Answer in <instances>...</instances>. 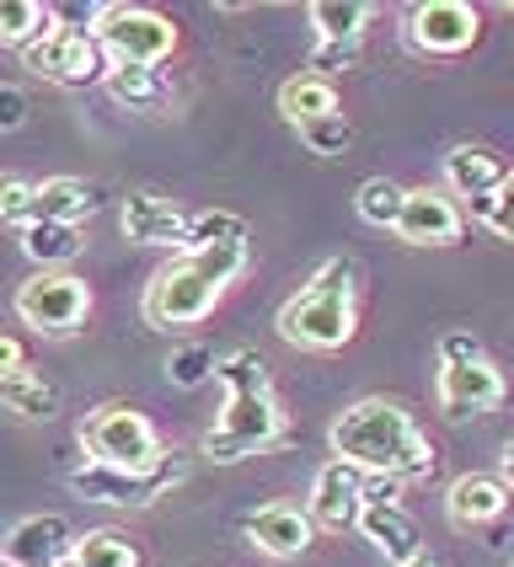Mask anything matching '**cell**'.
I'll use <instances>...</instances> for the list:
<instances>
[{"mask_svg": "<svg viewBox=\"0 0 514 567\" xmlns=\"http://www.w3.org/2000/svg\"><path fill=\"white\" fill-rule=\"evenodd\" d=\"M332 455L359 466L364 476H391V482H423L434 472V444L418 429V417L402 402L364 396L332 417Z\"/></svg>", "mask_w": 514, "mask_h": 567, "instance_id": "1", "label": "cell"}, {"mask_svg": "<svg viewBox=\"0 0 514 567\" xmlns=\"http://www.w3.org/2000/svg\"><path fill=\"white\" fill-rule=\"evenodd\" d=\"M215 375L225 385V412L220 423L204 434V455L220 461V466H236L247 455H263L274 444H285L289 423L285 408L274 396V380H268V364L257 348H236V353H220Z\"/></svg>", "mask_w": 514, "mask_h": 567, "instance_id": "2", "label": "cell"}, {"mask_svg": "<svg viewBox=\"0 0 514 567\" xmlns=\"http://www.w3.org/2000/svg\"><path fill=\"white\" fill-rule=\"evenodd\" d=\"M247 274V241H215V247H183L145 284V321L172 332V327H193L230 295V284Z\"/></svg>", "mask_w": 514, "mask_h": 567, "instance_id": "3", "label": "cell"}, {"mask_svg": "<svg viewBox=\"0 0 514 567\" xmlns=\"http://www.w3.org/2000/svg\"><path fill=\"white\" fill-rule=\"evenodd\" d=\"M359 332V262L353 257H327L311 284L279 311V338L311 353L353 343Z\"/></svg>", "mask_w": 514, "mask_h": 567, "instance_id": "4", "label": "cell"}, {"mask_svg": "<svg viewBox=\"0 0 514 567\" xmlns=\"http://www.w3.org/2000/svg\"><path fill=\"white\" fill-rule=\"evenodd\" d=\"M434 391H440V412L450 423H461V417H482L504 402V375L493 370L477 338L450 332L440 338V385Z\"/></svg>", "mask_w": 514, "mask_h": 567, "instance_id": "5", "label": "cell"}, {"mask_svg": "<svg viewBox=\"0 0 514 567\" xmlns=\"http://www.w3.org/2000/svg\"><path fill=\"white\" fill-rule=\"evenodd\" d=\"M81 444L92 455V466H113V472H145L166 455L156 423L128 402H107L81 423Z\"/></svg>", "mask_w": 514, "mask_h": 567, "instance_id": "6", "label": "cell"}, {"mask_svg": "<svg viewBox=\"0 0 514 567\" xmlns=\"http://www.w3.org/2000/svg\"><path fill=\"white\" fill-rule=\"evenodd\" d=\"M92 38L102 43L107 64H151V70H161V60H172V49H177V28L161 11L124 6V0H113V6L96 11Z\"/></svg>", "mask_w": 514, "mask_h": 567, "instance_id": "7", "label": "cell"}, {"mask_svg": "<svg viewBox=\"0 0 514 567\" xmlns=\"http://www.w3.org/2000/svg\"><path fill=\"white\" fill-rule=\"evenodd\" d=\"M32 75H43L49 86H64V92H86V86H102L107 81V54L92 38V28H54L43 32L38 43L22 49Z\"/></svg>", "mask_w": 514, "mask_h": 567, "instance_id": "8", "label": "cell"}, {"mask_svg": "<svg viewBox=\"0 0 514 567\" xmlns=\"http://www.w3.org/2000/svg\"><path fill=\"white\" fill-rule=\"evenodd\" d=\"M188 476V455L183 450H166L156 466H145V472H113V466H81V472L70 476V487L81 493V498H92V504H113V508H145L166 498L177 482Z\"/></svg>", "mask_w": 514, "mask_h": 567, "instance_id": "9", "label": "cell"}, {"mask_svg": "<svg viewBox=\"0 0 514 567\" xmlns=\"http://www.w3.org/2000/svg\"><path fill=\"white\" fill-rule=\"evenodd\" d=\"M17 316L38 338H75L92 316V289L75 274H32L17 289Z\"/></svg>", "mask_w": 514, "mask_h": 567, "instance_id": "10", "label": "cell"}, {"mask_svg": "<svg viewBox=\"0 0 514 567\" xmlns=\"http://www.w3.org/2000/svg\"><path fill=\"white\" fill-rule=\"evenodd\" d=\"M408 38L434 60H455L482 38V11L466 0H423L408 17Z\"/></svg>", "mask_w": 514, "mask_h": 567, "instance_id": "11", "label": "cell"}, {"mask_svg": "<svg viewBox=\"0 0 514 567\" xmlns=\"http://www.w3.org/2000/svg\"><path fill=\"white\" fill-rule=\"evenodd\" d=\"M461 209H455V198L440 188H408L402 198V215H397V236L408 241V247H455L461 241Z\"/></svg>", "mask_w": 514, "mask_h": 567, "instance_id": "12", "label": "cell"}, {"mask_svg": "<svg viewBox=\"0 0 514 567\" xmlns=\"http://www.w3.org/2000/svg\"><path fill=\"white\" fill-rule=\"evenodd\" d=\"M359 508H364V472L359 466H349V461H327L317 472V482H311V525L317 530H349V525H359Z\"/></svg>", "mask_w": 514, "mask_h": 567, "instance_id": "13", "label": "cell"}, {"mask_svg": "<svg viewBox=\"0 0 514 567\" xmlns=\"http://www.w3.org/2000/svg\"><path fill=\"white\" fill-rule=\"evenodd\" d=\"M75 551V530L60 514H28L22 525H11V536L0 546V557L17 567H64Z\"/></svg>", "mask_w": 514, "mask_h": 567, "instance_id": "14", "label": "cell"}, {"mask_svg": "<svg viewBox=\"0 0 514 567\" xmlns=\"http://www.w3.org/2000/svg\"><path fill=\"white\" fill-rule=\"evenodd\" d=\"M119 225H124L128 241H140V247H188V215L151 188L128 193L124 209H119Z\"/></svg>", "mask_w": 514, "mask_h": 567, "instance_id": "15", "label": "cell"}, {"mask_svg": "<svg viewBox=\"0 0 514 567\" xmlns=\"http://www.w3.org/2000/svg\"><path fill=\"white\" fill-rule=\"evenodd\" d=\"M247 540H253L263 557H306L311 546H317V525H311V514L306 508H289V504H268L247 514Z\"/></svg>", "mask_w": 514, "mask_h": 567, "instance_id": "16", "label": "cell"}, {"mask_svg": "<svg viewBox=\"0 0 514 567\" xmlns=\"http://www.w3.org/2000/svg\"><path fill=\"white\" fill-rule=\"evenodd\" d=\"M510 498L514 493L498 482V476L466 472V476H455V482H450L445 514H450V525H455V530H477V525H493V519L510 508Z\"/></svg>", "mask_w": 514, "mask_h": 567, "instance_id": "17", "label": "cell"}, {"mask_svg": "<svg viewBox=\"0 0 514 567\" xmlns=\"http://www.w3.org/2000/svg\"><path fill=\"white\" fill-rule=\"evenodd\" d=\"M445 183L455 198H472V209H477L487 193L510 183V166H504L498 151H487V145H455L445 156Z\"/></svg>", "mask_w": 514, "mask_h": 567, "instance_id": "18", "label": "cell"}, {"mask_svg": "<svg viewBox=\"0 0 514 567\" xmlns=\"http://www.w3.org/2000/svg\"><path fill=\"white\" fill-rule=\"evenodd\" d=\"M96 209H102V193L92 183H81V177H43L38 193H32V220H49V225H81L92 220Z\"/></svg>", "mask_w": 514, "mask_h": 567, "instance_id": "19", "label": "cell"}, {"mask_svg": "<svg viewBox=\"0 0 514 567\" xmlns=\"http://www.w3.org/2000/svg\"><path fill=\"white\" fill-rule=\"evenodd\" d=\"M359 536L370 540V546H376L391 567L423 551V546H418L413 514H408L402 504H364V508H359Z\"/></svg>", "mask_w": 514, "mask_h": 567, "instance_id": "20", "label": "cell"}, {"mask_svg": "<svg viewBox=\"0 0 514 567\" xmlns=\"http://www.w3.org/2000/svg\"><path fill=\"white\" fill-rule=\"evenodd\" d=\"M279 113H285L295 128L317 124V118H332V113H338V86H332V75H317V70L289 75L285 86H279Z\"/></svg>", "mask_w": 514, "mask_h": 567, "instance_id": "21", "label": "cell"}, {"mask_svg": "<svg viewBox=\"0 0 514 567\" xmlns=\"http://www.w3.org/2000/svg\"><path fill=\"white\" fill-rule=\"evenodd\" d=\"M0 408L22 423H54L60 417V385L43 380L38 370H17L0 380Z\"/></svg>", "mask_w": 514, "mask_h": 567, "instance_id": "22", "label": "cell"}, {"mask_svg": "<svg viewBox=\"0 0 514 567\" xmlns=\"http://www.w3.org/2000/svg\"><path fill=\"white\" fill-rule=\"evenodd\" d=\"M107 96L113 102H124L128 113H161L166 102H172V86H166V75L151 70V64H107Z\"/></svg>", "mask_w": 514, "mask_h": 567, "instance_id": "23", "label": "cell"}, {"mask_svg": "<svg viewBox=\"0 0 514 567\" xmlns=\"http://www.w3.org/2000/svg\"><path fill=\"white\" fill-rule=\"evenodd\" d=\"M306 17L317 28V43L343 49V43H364V28H370L376 6H364V0H311Z\"/></svg>", "mask_w": 514, "mask_h": 567, "instance_id": "24", "label": "cell"}, {"mask_svg": "<svg viewBox=\"0 0 514 567\" xmlns=\"http://www.w3.org/2000/svg\"><path fill=\"white\" fill-rule=\"evenodd\" d=\"M81 225H49L38 220L22 230V252L38 262V274H64V262H75L81 257Z\"/></svg>", "mask_w": 514, "mask_h": 567, "instance_id": "25", "label": "cell"}, {"mask_svg": "<svg viewBox=\"0 0 514 567\" xmlns=\"http://www.w3.org/2000/svg\"><path fill=\"white\" fill-rule=\"evenodd\" d=\"M70 563L75 567H140V546L124 530H86V536H75Z\"/></svg>", "mask_w": 514, "mask_h": 567, "instance_id": "26", "label": "cell"}, {"mask_svg": "<svg viewBox=\"0 0 514 567\" xmlns=\"http://www.w3.org/2000/svg\"><path fill=\"white\" fill-rule=\"evenodd\" d=\"M49 28H54V11L49 6H38V0H0V43L28 49Z\"/></svg>", "mask_w": 514, "mask_h": 567, "instance_id": "27", "label": "cell"}, {"mask_svg": "<svg viewBox=\"0 0 514 567\" xmlns=\"http://www.w3.org/2000/svg\"><path fill=\"white\" fill-rule=\"evenodd\" d=\"M402 198H408V188H397L391 177H364L359 193H353V209H359V220L376 225V230H397Z\"/></svg>", "mask_w": 514, "mask_h": 567, "instance_id": "28", "label": "cell"}, {"mask_svg": "<svg viewBox=\"0 0 514 567\" xmlns=\"http://www.w3.org/2000/svg\"><path fill=\"white\" fill-rule=\"evenodd\" d=\"M300 145H306L311 156H321V161H338V156H349L353 124L343 118V113H332V118H317V124H300Z\"/></svg>", "mask_w": 514, "mask_h": 567, "instance_id": "29", "label": "cell"}, {"mask_svg": "<svg viewBox=\"0 0 514 567\" xmlns=\"http://www.w3.org/2000/svg\"><path fill=\"white\" fill-rule=\"evenodd\" d=\"M215 348H204V343H183L172 359H166V380L172 385H183V391H193V385H204V380L215 375Z\"/></svg>", "mask_w": 514, "mask_h": 567, "instance_id": "30", "label": "cell"}, {"mask_svg": "<svg viewBox=\"0 0 514 567\" xmlns=\"http://www.w3.org/2000/svg\"><path fill=\"white\" fill-rule=\"evenodd\" d=\"M215 241H253L247 220L241 215H225V209H209V215L188 220V247H215Z\"/></svg>", "mask_w": 514, "mask_h": 567, "instance_id": "31", "label": "cell"}, {"mask_svg": "<svg viewBox=\"0 0 514 567\" xmlns=\"http://www.w3.org/2000/svg\"><path fill=\"white\" fill-rule=\"evenodd\" d=\"M32 193H38V183H32V177L6 172V177H0V225H22V230H28V220H32Z\"/></svg>", "mask_w": 514, "mask_h": 567, "instance_id": "32", "label": "cell"}, {"mask_svg": "<svg viewBox=\"0 0 514 567\" xmlns=\"http://www.w3.org/2000/svg\"><path fill=\"white\" fill-rule=\"evenodd\" d=\"M477 225H487L493 236H504V241H514V172H510V183L504 188H493L487 198H482L477 209Z\"/></svg>", "mask_w": 514, "mask_h": 567, "instance_id": "33", "label": "cell"}, {"mask_svg": "<svg viewBox=\"0 0 514 567\" xmlns=\"http://www.w3.org/2000/svg\"><path fill=\"white\" fill-rule=\"evenodd\" d=\"M32 118V102L28 92H17V86H0V134H17V128Z\"/></svg>", "mask_w": 514, "mask_h": 567, "instance_id": "34", "label": "cell"}, {"mask_svg": "<svg viewBox=\"0 0 514 567\" xmlns=\"http://www.w3.org/2000/svg\"><path fill=\"white\" fill-rule=\"evenodd\" d=\"M17 370H28V348L17 332H0V380L17 375Z\"/></svg>", "mask_w": 514, "mask_h": 567, "instance_id": "35", "label": "cell"}, {"mask_svg": "<svg viewBox=\"0 0 514 567\" xmlns=\"http://www.w3.org/2000/svg\"><path fill=\"white\" fill-rule=\"evenodd\" d=\"M498 482H504V487L514 493V440L504 444V455H498Z\"/></svg>", "mask_w": 514, "mask_h": 567, "instance_id": "36", "label": "cell"}, {"mask_svg": "<svg viewBox=\"0 0 514 567\" xmlns=\"http://www.w3.org/2000/svg\"><path fill=\"white\" fill-rule=\"evenodd\" d=\"M397 567H440V563H434L429 551H418V557H408V563H397Z\"/></svg>", "mask_w": 514, "mask_h": 567, "instance_id": "37", "label": "cell"}, {"mask_svg": "<svg viewBox=\"0 0 514 567\" xmlns=\"http://www.w3.org/2000/svg\"><path fill=\"white\" fill-rule=\"evenodd\" d=\"M0 567H17V563H6V557H0Z\"/></svg>", "mask_w": 514, "mask_h": 567, "instance_id": "38", "label": "cell"}, {"mask_svg": "<svg viewBox=\"0 0 514 567\" xmlns=\"http://www.w3.org/2000/svg\"><path fill=\"white\" fill-rule=\"evenodd\" d=\"M510 567H514V563H510Z\"/></svg>", "mask_w": 514, "mask_h": 567, "instance_id": "39", "label": "cell"}]
</instances>
